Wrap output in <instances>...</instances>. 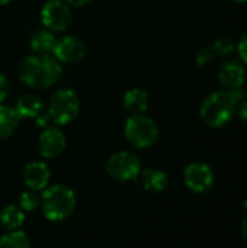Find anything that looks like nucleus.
<instances>
[{
  "instance_id": "f257e3e1",
  "label": "nucleus",
  "mask_w": 247,
  "mask_h": 248,
  "mask_svg": "<svg viewBox=\"0 0 247 248\" xmlns=\"http://www.w3.org/2000/svg\"><path fill=\"white\" fill-rule=\"evenodd\" d=\"M245 100L246 92L243 89L214 92L202 102L199 116L207 126L221 128L233 119L237 106Z\"/></svg>"
},
{
  "instance_id": "f03ea898",
  "label": "nucleus",
  "mask_w": 247,
  "mask_h": 248,
  "mask_svg": "<svg viewBox=\"0 0 247 248\" xmlns=\"http://www.w3.org/2000/svg\"><path fill=\"white\" fill-rule=\"evenodd\" d=\"M61 76V64L51 54H32L19 65V78L35 90L54 86Z\"/></svg>"
},
{
  "instance_id": "7ed1b4c3",
  "label": "nucleus",
  "mask_w": 247,
  "mask_h": 248,
  "mask_svg": "<svg viewBox=\"0 0 247 248\" xmlns=\"http://www.w3.org/2000/svg\"><path fill=\"white\" fill-rule=\"evenodd\" d=\"M39 198L42 214L51 222L66 221L74 212L77 203L76 193L66 185L47 186Z\"/></svg>"
},
{
  "instance_id": "20e7f679",
  "label": "nucleus",
  "mask_w": 247,
  "mask_h": 248,
  "mask_svg": "<svg viewBox=\"0 0 247 248\" xmlns=\"http://www.w3.org/2000/svg\"><path fill=\"white\" fill-rule=\"evenodd\" d=\"M125 140L135 148L144 150L153 147L159 140V126L147 115H132L124 125Z\"/></svg>"
},
{
  "instance_id": "39448f33",
  "label": "nucleus",
  "mask_w": 247,
  "mask_h": 248,
  "mask_svg": "<svg viewBox=\"0 0 247 248\" xmlns=\"http://www.w3.org/2000/svg\"><path fill=\"white\" fill-rule=\"evenodd\" d=\"M80 112V100L74 90L60 89L57 90L48 105V115L55 125H67L73 122Z\"/></svg>"
},
{
  "instance_id": "423d86ee",
  "label": "nucleus",
  "mask_w": 247,
  "mask_h": 248,
  "mask_svg": "<svg viewBox=\"0 0 247 248\" xmlns=\"http://www.w3.org/2000/svg\"><path fill=\"white\" fill-rule=\"evenodd\" d=\"M106 173L116 182H130L140 177L141 161L131 151L114 153L106 161Z\"/></svg>"
},
{
  "instance_id": "0eeeda50",
  "label": "nucleus",
  "mask_w": 247,
  "mask_h": 248,
  "mask_svg": "<svg viewBox=\"0 0 247 248\" xmlns=\"http://www.w3.org/2000/svg\"><path fill=\"white\" fill-rule=\"evenodd\" d=\"M41 20L51 32H63L70 26L73 15L64 0H48L42 4Z\"/></svg>"
},
{
  "instance_id": "6e6552de",
  "label": "nucleus",
  "mask_w": 247,
  "mask_h": 248,
  "mask_svg": "<svg viewBox=\"0 0 247 248\" xmlns=\"http://www.w3.org/2000/svg\"><path fill=\"white\" fill-rule=\"evenodd\" d=\"M183 182L191 192L205 193L214 185V171L207 163L194 161L186 166L183 171Z\"/></svg>"
},
{
  "instance_id": "1a4fd4ad",
  "label": "nucleus",
  "mask_w": 247,
  "mask_h": 248,
  "mask_svg": "<svg viewBox=\"0 0 247 248\" xmlns=\"http://www.w3.org/2000/svg\"><path fill=\"white\" fill-rule=\"evenodd\" d=\"M51 55L61 64H76L86 55V46L82 39L67 35L55 41Z\"/></svg>"
},
{
  "instance_id": "9d476101",
  "label": "nucleus",
  "mask_w": 247,
  "mask_h": 248,
  "mask_svg": "<svg viewBox=\"0 0 247 248\" xmlns=\"http://www.w3.org/2000/svg\"><path fill=\"white\" fill-rule=\"evenodd\" d=\"M66 144V137L63 131L57 126L44 128L38 140V148L44 158H55L61 155Z\"/></svg>"
},
{
  "instance_id": "9b49d317",
  "label": "nucleus",
  "mask_w": 247,
  "mask_h": 248,
  "mask_svg": "<svg viewBox=\"0 0 247 248\" xmlns=\"http://www.w3.org/2000/svg\"><path fill=\"white\" fill-rule=\"evenodd\" d=\"M51 179V171L47 163L44 161H31L25 166L23 170V180L29 190L42 192Z\"/></svg>"
},
{
  "instance_id": "f8f14e48",
  "label": "nucleus",
  "mask_w": 247,
  "mask_h": 248,
  "mask_svg": "<svg viewBox=\"0 0 247 248\" xmlns=\"http://www.w3.org/2000/svg\"><path fill=\"white\" fill-rule=\"evenodd\" d=\"M245 80H246V70L236 60L226 61L218 70V81L224 87V90L242 89Z\"/></svg>"
},
{
  "instance_id": "ddd939ff",
  "label": "nucleus",
  "mask_w": 247,
  "mask_h": 248,
  "mask_svg": "<svg viewBox=\"0 0 247 248\" xmlns=\"http://www.w3.org/2000/svg\"><path fill=\"white\" fill-rule=\"evenodd\" d=\"M15 110L20 116V119L28 118V119H35L39 113L44 110V102L42 99L35 94V93H23L17 100Z\"/></svg>"
},
{
  "instance_id": "4468645a",
  "label": "nucleus",
  "mask_w": 247,
  "mask_h": 248,
  "mask_svg": "<svg viewBox=\"0 0 247 248\" xmlns=\"http://www.w3.org/2000/svg\"><path fill=\"white\" fill-rule=\"evenodd\" d=\"M148 93L141 87H132L125 92L122 103L124 108L132 115H141L148 108Z\"/></svg>"
},
{
  "instance_id": "2eb2a0df",
  "label": "nucleus",
  "mask_w": 247,
  "mask_h": 248,
  "mask_svg": "<svg viewBox=\"0 0 247 248\" xmlns=\"http://www.w3.org/2000/svg\"><path fill=\"white\" fill-rule=\"evenodd\" d=\"M140 176H141L144 189L148 192L160 193V192L166 190V187L169 186V177L160 169H154V167L146 169L140 173Z\"/></svg>"
},
{
  "instance_id": "dca6fc26",
  "label": "nucleus",
  "mask_w": 247,
  "mask_h": 248,
  "mask_svg": "<svg viewBox=\"0 0 247 248\" xmlns=\"http://www.w3.org/2000/svg\"><path fill=\"white\" fill-rule=\"evenodd\" d=\"M55 41L57 38L54 36V33L49 29L44 28L32 32V35L29 36V46L33 54H51Z\"/></svg>"
},
{
  "instance_id": "f3484780",
  "label": "nucleus",
  "mask_w": 247,
  "mask_h": 248,
  "mask_svg": "<svg viewBox=\"0 0 247 248\" xmlns=\"http://www.w3.org/2000/svg\"><path fill=\"white\" fill-rule=\"evenodd\" d=\"M26 217H25V211L19 206V205H13L9 203L6 205L1 212H0V222L1 225L7 230V231H15V230H20V227L23 225Z\"/></svg>"
},
{
  "instance_id": "a211bd4d",
  "label": "nucleus",
  "mask_w": 247,
  "mask_h": 248,
  "mask_svg": "<svg viewBox=\"0 0 247 248\" xmlns=\"http://www.w3.org/2000/svg\"><path fill=\"white\" fill-rule=\"evenodd\" d=\"M20 116L12 106L0 105V140L9 138L15 134L20 124Z\"/></svg>"
},
{
  "instance_id": "6ab92c4d",
  "label": "nucleus",
  "mask_w": 247,
  "mask_h": 248,
  "mask_svg": "<svg viewBox=\"0 0 247 248\" xmlns=\"http://www.w3.org/2000/svg\"><path fill=\"white\" fill-rule=\"evenodd\" d=\"M0 248H31V241L20 230L7 231L0 237Z\"/></svg>"
},
{
  "instance_id": "aec40b11",
  "label": "nucleus",
  "mask_w": 247,
  "mask_h": 248,
  "mask_svg": "<svg viewBox=\"0 0 247 248\" xmlns=\"http://www.w3.org/2000/svg\"><path fill=\"white\" fill-rule=\"evenodd\" d=\"M39 203H41V198L33 190H26L19 196V206L25 212H31V211L36 209L39 206Z\"/></svg>"
},
{
  "instance_id": "412c9836",
  "label": "nucleus",
  "mask_w": 247,
  "mask_h": 248,
  "mask_svg": "<svg viewBox=\"0 0 247 248\" xmlns=\"http://www.w3.org/2000/svg\"><path fill=\"white\" fill-rule=\"evenodd\" d=\"M211 48H213L214 54H218V55H229V54H231V52L234 51V46H233L231 41L227 39V38H220V39H217V41L211 45Z\"/></svg>"
},
{
  "instance_id": "4be33fe9",
  "label": "nucleus",
  "mask_w": 247,
  "mask_h": 248,
  "mask_svg": "<svg viewBox=\"0 0 247 248\" xmlns=\"http://www.w3.org/2000/svg\"><path fill=\"white\" fill-rule=\"evenodd\" d=\"M213 58H214V51H213V48H211V46H208V48L202 49V51L198 54L197 61H198V64H199V65H204V64H207L208 61H211Z\"/></svg>"
},
{
  "instance_id": "5701e85b",
  "label": "nucleus",
  "mask_w": 247,
  "mask_h": 248,
  "mask_svg": "<svg viewBox=\"0 0 247 248\" xmlns=\"http://www.w3.org/2000/svg\"><path fill=\"white\" fill-rule=\"evenodd\" d=\"M7 93H9V80L3 73H0V105L4 102Z\"/></svg>"
},
{
  "instance_id": "b1692460",
  "label": "nucleus",
  "mask_w": 247,
  "mask_h": 248,
  "mask_svg": "<svg viewBox=\"0 0 247 248\" xmlns=\"http://www.w3.org/2000/svg\"><path fill=\"white\" fill-rule=\"evenodd\" d=\"M237 52H239L242 61L247 64V33H245V35L240 38V41H239V44H237Z\"/></svg>"
},
{
  "instance_id": "393cba45",
  "label": "nucleus",
  "mask_w": 247,
  "mask_h": 248,
  "mask_svg": "<svg viewBox=\"0 0 247 248\" xmlns=\"http://www.w3.org/2000/svg\"><path fill=\"white\" fill-rule=\"evenodd\" d=\"M49 122H52L51 121V118H49V115H48V112H42V113H39L36 118H35V125L38 126V128H47V126H49Z\"/></svg>"
},
{
  "instance_id": "a878e982",
  "label": "nucleus",
  "mask_w": 247,
  "mask_h": 248,
  "mask_svg": "<svg viewBox=\"0 0 247 248\" xmlns=\"http://www.w3.org/2000/svg\"><path fill=\"white\" fill-rule=\"evenodd\" d=\"M236 113H237V116H239V121L247 128V100L242 102V103L237 106Z\"/></svg>"
},
{
  "instance_id": "bb28decb",
  "label": "nucleus",
  "mask_w": 247,
  "mask_h": 248,
  "mask_svg": "<svg viewBox=\"0 0 247 248\" xmlns=\"http://www.w3.org/2000/svg\"><path fill=\"white\" fill-rule=\"evenodd\" d=\"M68 6H74V7H82L86 6L90 0H64Z\"/></svg>"
},
{
  "instance_id": "cd10ccee",
  "label": "nucleus",
  "mask_w": 247,
  "mask_h": 248,
  "mask_svg": "<svg viewBox=\"0 0 247 248\" xmlns=\"http://www.w3.org/2000/svg\"><path fill=\"white\" fill-rule=\"evenodd\" d=\"M242 234H243V238L246 240L247 243V217L246 219L243 221V225H242Z\"/></svg>"
},
{
  "instance_id": "c85d7f7f",
  "label": "nucleus",
  "mask_w": 247,
  "mask_h": 248,
  "mask_svg": "<svg viewBox=\"0 0 247 248\" xmlns=\"http://www.w3.org/2000/svg\"><path fill=\"white\" fill-rule=\"evenodd\" d=\"M13 0H0V6H4V4H9V3H12Z\"/></svg>"
},
{
  "instance_id": "c756f323",
  "label": "nucleus",
  "mask_w": 247,
  "mask_h": 248,
  "mask_svg": "<svg viewBox=\"0 0 247 248\" xmlns=\"http://www.w3.org/2000/svg\"><path fill=\"white\" fill-rule=\"evenodd\" d=\"M233 1H236V3H247V0H233Z\"/></svg>"
},
{
  "instance_id": "7c9ffc66",
  "label": "nucleus",
  "mask_w": 247,
  "mask_h": 248,
  "mask_svg": "<svg viewBox=\"0 0 247 248\" xmlns=\"http://www.w3.org/2000/svg\"><path fill=\"white\" fill-rule=\"evenodd\" d=\"M245 209L247 211V199H246V202H245Z\"/></svg>"
}]
</instances>
